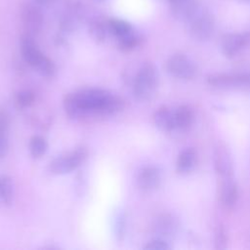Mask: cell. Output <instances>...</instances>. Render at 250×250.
Instances as JSON below:
<instances>
[{
    "label": "cell",
    "mask_w": 250,
    "mask_h": 250,
    "mask_svg": "<svg viewBox=\"0 0 250 250\" xmlns=\"http://www.w3.org/2000/svg\"><path fill=\"white\" fill-rule=\"evenodd\" d=\"M215 169L220 179L232 178V161L229 150L224 146H218L214 152Z\"/></svg>",
    "instance_id": "cell-9"
},
{
    "label": "cell",
    "mask_w": 250,
    "mask_h": 250,
    "mask_svg": "<svg viewBox=\"0 0 250 250\" xmlns=\"http://www.w3.org/2000/svg\"><path fill=\"white\" fill-rule=\"evenodd\" d=\"M196 164V152L192 148H186L181 151L177 158V170L180 173H188L193 170Z\"/></svg>",
    "instance_id": "cell-14"
},
{
    "label": "cell",
    "mask_w": 250,
    "mask_h": 250,
    "mask_svg": "<svg viewBox=\"0 0 250 250\" xmlns=\"http://www.w3.org/2000/svg\"><path fill=\"white\" fill-rule=\"evenodd\" d=\"M65 114L71 119L88 116H110L125 107L122 98L106 90L98 88L81 89L65 95L63 102Z\"/></svg>",
    "instance_id": "cell-1"
},
{
    "label": "cell",
    "mask_w": 250,
    "mask_h": 250,
    "mask_svg": "<svg viewBox=\"0 0 250 250\" xmlns=\"http://www.w3.org/2000/svg\"><path fill=\"white\" fill-rule=\"evenodd\" d=\"M108 28L109 33H111L117 40L134 32L132 25L120 19H110L108 21Z\"/></svg>",
    "instance_id": "cell-16"
},
{
    "label": "cell",
    "mask_w": 250,
    "mask_h": 250,
    "mask_svg": "<svg viewBox=\"0 0 250 250\" xmlns=\"http://www.w3.org/2000/svg\"><path fill=\"white\" fill-rule=\"evenodd\" d=\"M125 229H126V220L125 215L123 213H119L115 217L114 221V232L116 237L119 240H122L125 235Z\"/></svg>",
    "instance_id": "cell-22"
},
{
    "label": "cell",
    "mask_w": 250,
    "mask_h": 250,
    "mask_svg": "<svg viewBox=\"0 0 250 250\" xmlns=\"http://www.w3.org/2000/svg\"><path fill=\"white\" fill-rule=\"evenodd\" d=\"M178 228L176 219L170 214H161L157 216L153 222V231L159 236V238H165L172 236Z\"/></svg>",
    "instance_id": "cell-11"
},
{
    "label": "cell",
    "mask_w": 250,
    "mask_h": 250,
    "mask_svg": "<svg viewBox=\"0 0 250 250\" xmlns=\"http://www.w3.org/2000/svg\"><path fill=\"white\" fill-rule=\"evenodd\" d=\"M145 249H149V250H168L170 246L168 243L163 239V238H155L150 241H148L145 246Z\"/></svg>",
    "instance_id": "cell-23"
},
{
    "label": "cell",
    "mask_w": 250,
    "mask_h": 250,
    "mask_svg": "<svg viewBox=\"0 0 250 250\" xmlns=\"http://www.w3.org/2000/svg\"><path fill=\"white\" fill-rule=\"evenodd\" d=\"M21 53L23 61L36 71H38L48 60V57L39 50L33 37L26 34L21 41Z\"/></svg>",
    "instance_id": "cell-6"
},
{
    "label": "cell",
    "mask_w": 250,
    "mask_h": 250,
    "mask_svg": "<svg viewBox=\"0 0 250 250\" xmlns=\"http://www.w3.org/2000/svg\"><path fill=\"white\" fill-rule=\"evenodd\" d=\"M14 186L12 179L9 176H0V200L5 205H10L13 202Z\"/></svg>",
    "instance_id": "cell-19"
},
{
    "label": "cell",
    "mask_w": 250,
    "mask_h": 250,
    "mask_svg": "<svg viewBox=\"0 0 250 250\" xmlns=\"http://www.w3.org/2000/svg\"><path fill=\"white\" fill-rule=\"evenodd\" d=\"M158 85L157 69L151 62L144 63L139 69L133 82V94L139 101L150 100Z\"/></svg>",
    "instance_id": "cell-2"
},
{
    "label": "cell",
    "mask_w": 250,
    "mask_h": 250,
    "mask_svg": "<svg viewBox=\"0 0 250 250\" xmlns=\"http://www.w3.org/2000/svg\"><path fill=\"white\" fill-rule=\"evenodd\" d=\"M155 126L163 132H172L176 130L174 111L166 106L159 107L153 114Z\"/></svg>",
    "instance_id": "cell-12"
},
{
    "label": "cell",
    "mask_w": 250,
    "mask_h": 250,
    "mask_svg": "<svg viewBox=\"0 0 250 250\" xmlns=\"http://www.w3.org/2000/svg\"><path fill=\"white\" fill-rule=\"evenodd\" d=\"M243 1H250V0H243Z\"/></svg>",
    "instance_id": "cell-29"
},
{
    "label": "cell",
    "mask_w": 250,
    "mask_h": 250,
    "mask_svg": "<svg viewBox=\"0 0 250 250\" xmlns=\"http://www.w3.org/2000/svg\"><path fill=\"white\" fill-rule=\"evenodd\" d=\"M43 18L40 11L31 5H27L22 10V22L26 30V35L37 34L42 26Z\"/></svg>",
    "instance_id": "cell-10"
},
{
    "label": "cell",
    "mask_w": 250,
    "mask_h": 250,
    "mask_svg": "<svg viewBox=\"0 0 250 250\" xmlns=\"http://www.w3.org/2000/svg\"><path fill=\"white\" fill-rule=\"evenodd\" d=\"M35 102V94L33 91L24 89L19 91L14 97V105L19 110L30 107Z\"/></svg>",
    "instance_id": "cell-18"
},
{
    "label": "cell",
    "mask_w": 250,
    "mask_h": 250,
    "mask_svg": "<svg viewBox=\"0 0 250 250\" xmlns=\"http://www.w3.org/2000/svg\"><path fill=\"white\" fill-rule=\"evenodd\" d=\"M99 1H102V0H99Z\"/></svg>",
    "instance_id": "cell-30"
},
{
    "label": "cell",
    "mask_w": 250,
    "mask_h": 250,
    "mask_svg": "<svg viewBox=\"0 0 250 250\" xmlns=\"http://www.w3.org/2000/svg\"><path fill=\"white\" fill-rule=\"evenodd\" d=\"M220 181V199L225 206L230 207L234 205L237 198L236 185L233 178L221 179Z\"/></svg>",
    "instance_id": "cell-13"
},
{
    "label": "cell",
    "mask_w": 250,
    "mask_h": 250,
    "mask_svg": "<svg viewBox=\"0 0 250 250\" xmlns=\"http://www.w3.org/2000/svg\"><path fill=\"white\" fill-rule=\"evenodd\" d=\"M166 69L172 76L182 80L191 79L196 73L194 63L183 54L173 55L166 62Z\"/></svg>",
    "instance_id": "cell-5"
},
{
    "label": "cell",
    "mask_w": 250,
    "mask_h": 250,
    "mask_svg": "<svg viewBox=\"0 0 250 250\" xmlns=\"http://www.w3.org/2000/svg\"><path fill=\"white\" fill-rule=\"evenodd\" d=\"M8 152V133L0 132V159Z\"/></svg>",
    "instance_id": "cell-25"
},
{
    "label": "cell",
    "mask_w": 250,
    "mask_h": 250,
    "mask_svg": "<svg viewBox=\"0 0 250 250\" xmlns=\"http://www.w3.org/2000/svg\"><path fill=\"white\" fill-rule=\"evenodd\" d=\"M250 44V33H229L222 40V51L227 57H233Z\"/></svg>",
    "instance_id": "cell-8"
},
{
    "label": "cell",
    "mask_w": 250,
    "mask_h": 250,
    "mask_svg": "<svg viewBox=\"0 0 250 250\" xmlns=\"http://www.w3.org/2000/svg\"><path fill=\"white\" fill-rule=\"evenodd\" d=\"M188 25L190 35L199 41L208 40L214 31V19L210 12L197 4L185 21Z\"/></svg>",
    "instance_id": "cell-3"
},
{
    "label": "cell",
    "mask_w": 250,
    "mask_h": 250,
    "mask_svg": "<svg viewBox=\"0 0 250 250\" xmlns=\"http://www.w3.org/2000/svg\"><path fill=\"white\" fill-rule=\"evenodd\" d=\"M175 1H177V0H169L170 3H173V2H175Z\"/></svg>",
    "instance_id": "cell-28"
},
{
    "label": "cell",
    "mask_w": 250,
    "mask_h": 250,
    "mask_svg": "<svg viewBox=\"0 0 250 250\" xmlns=\"http://www.w3.org/2000/svg\"><path fill=\"white\" fill-rule=\"evenodd\" d=\"M108 32V21L104 22L100 19H96L89 24V33L91 37L98 43L104 42Z\"/></svg>",
    "instance_id": "cell-17"
},
{
    "label": "cell",
    "mask_w": 250,
    "mask_h": 250,
    "mask_svg": "<svg viewBox=\"0 0 250 250\" xmlns=\"http://www.w3.org/2000/svg\"><path fill=\"white\" fill-rule=\"evenodd\" d=\"M10 125V118L9 114L6 110L0 109V132L8 133Z\"/></svg>",
    "instance_id": "cell-24"
},
{
    "label": "cell",
    "mask_w": 250,
    "mask_h": 250,
    "mask_svg": "<svg viewBox=\"0 0 250 250\" xmlns=\"http://www.w3.org/2000/svg\"><path fill=\"white\" fill-rule=\"evenodd\" d=\"M226 241H227V239H226V236H225V231H224V229L221 228V229H219V231L217 232V234H216L217 248H224L222 244H224V246H225Z\"/></svg>",
    "instance_id": "cell-26"
},
{
    "label": "cell",
    "mask_w": 250,
    "mask_h": 250,
    "mask_svg": "<svg viewBox=\"0 0 250 250\" xmlns=\"http://www.w3.org/2000/svg\"><path fill=\"white\" fill-rule=\"evenodd\" d=\"M88 156V150L85 146H78L75 149L59 155L49 164V171L54 175H64L77 169Z\"/></svg>",
    "instance_id": "cell-4"
},
{
    "label": "cell",
    "mask_w": 250,
    "mask_h": 250,
    "mask_svg": "<svg viewBox=\"0 0 250 250\" xmlns=\"http://www.w3.org/2000/svg\"><path fill=\"white\" fill-rule=\"evenodd\" d=\"M118 48L122 52H130L139 46L141 43V37L134 31L131 34L118 39Z\"/></svg>",
    "instance_id": "cell-21"
},
{
    "label": "cell",
    "mask_w": 250,
    "mask_h": 250,
    "mask_svg": "<svg viewBox=\"0 0 250 250\" xmlns=\"http://www.w3.org/2000/svg\"><path fill=\"white\" fill-rule=\"evenodd\" d=\"M175 125L178 130H187L193 121V113L187 105H181L174 111Z\"/></svg>",
    "instance_id": "cell-15"
},
{
    "label": "cell",
    "mask_w": 250,
    "mask_h": 250,
    "mask_svg": "<svg viewBox=\"0 0 250 250\" xmlns=\"http://www.w3.org/2000/svg\"><path fill=\"white\" fill-rule=\"evenodd\" d=\"M29 152L33 158L42 157L48 148L47 141L41 136H33L29 140Z\"/></svg>",
    "instance_id": "cell-20"
},
{
    "label": "cell",
    "mask_w": 250,
    "mask_h": 250,
    "mask_svg": "<svg viewBox=\"0 0 250 250\" xmlns=\"http://www.w3.org/2000/svg\"><path fill=\"white\" fill-rule=\"evenodd\" d=\"M161 183V174L155 166L143 167L137 176V185L145 192H150L156 189Z\"/></svg>",
    "instance_id": "cell-7"
},
{
    "label": "cell",
    "mask_w": 250,
    "mask_h": 250,
    "mask_svg": "<svg viewBox=\"0 0 250 250\" xmlns=\"http://www.w3.org/2000/svg\"><path fill=\"white\" fill-rule=\"evenodd\" d=\"M36 3L38 4H48V3H51L53 2L54 0H34Z\"/></svg>",
    "instance_id": "cell-27"
}]
</instances>
